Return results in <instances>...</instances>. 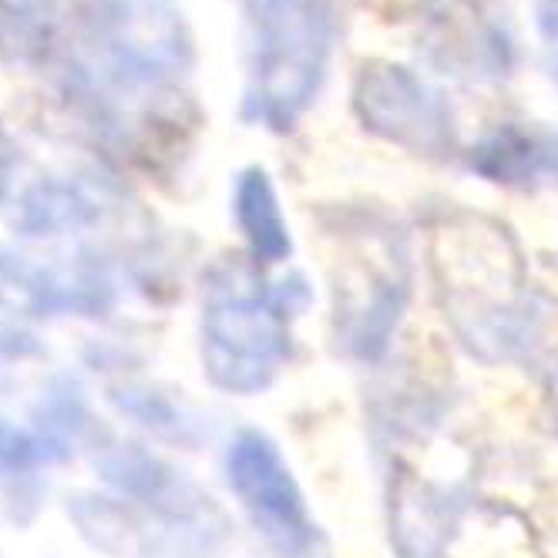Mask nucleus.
<instances>
[{
	"mask_svg": "<svg viewBox=\"0 0 558 558\" xmlns=\"http://www.w3.org/2000/svg\"><path fill=\"white\" fill-rule=\"evenodd\" d=\"M427 48L445 68L471 77H498L511 68V37L505 21L482 0H434L427 14Z\"/></svg>",
	"mask_w": 558,
	"mask_h": 558,
	"instance_id": "obj_5",
	"label": "nucleus"
},
{
	"mask_svg": "<svg viewBox=\"0 0 558 558\" xmlns=\"http://www.w3.org/2000/svg\"><path fill=\"white\" fill-rule=\"evenodd\" d=\"M337 45L333 0H250L253 122L290 132L320 95Z\"/></svg>",
	"mask_w": 558,
	"mask_h": 558,
	"instance_id": "obj_2",
	"label": "nucleus"
},
{
	"mask_svg": "<svg viewBox=\"0 0 558 558\" xmlns=\"http://www.w3.org/2000/svg\"><path fill=\"white\" fill-rule=\"evenodd\" d=\"M468 166L508 189L558 185V132L545 125H498L471 148Z\"/></svg>",
	"mask_w": 558,
	"mask_h": 558,
	"instance_id": "obj_6",
	"label": "nucleus"
},
{
	"mask_svg": "<svg viewBox=\"0 0 558 558\" xmlns=\"http://www.w3.org/2000/svg\"><path fill=\"white\" fill-rule=\"evenodd\" d=\"M535 27L545 54V68L558 85V0H535Z\"/></svg>",
	"mask_w": 558,
	"mask_h": 558,
	"instance_id": "obj_8",
	"label": "nucleus"
},
{
	"mask_svg": "<svg viewBox=\"0 0 558 558\" xmlns=\"http://www.w3.org/2000/svg\"><path fill=\"white\" fill-rule=\"evenodd\" d=\"M232 209H235V222L243 229L253 256L263 266H279L290 259V253H293L290 226H287L283 206H279L276 185L266 169L253 166L239 175Z\"/></svg>",
	"mask_w": 558,
	"mask_h": 558,
	"instance_id": "obj_7",
	"label": "nucleus"
},
{
	"mask_svg": "<svg viewBox=\"0 0 558 558\" xmlns=\"http://www.w3.org/2000/svg\"><path fill=\"white\" fill-rule=\"evenodd\" d=\"M310 303L300 276L263 283L243 263L213 272L203 306V361L216 387L229 393H259L290 356V320Z\"/></svg>",
	"mask_w": 558,
	"mask_h": 558,
	"instance_id": "obj_1",
	"label": "nucleus"
},
{
	"mask_svg": "<svg viewBox=\"0 0 558 558\" xmlns=\"http://www.w3.org/2000/svg\"><path fill=\"white\" fill-rule=\"evenodd\" d=\"M229 488L246 508L263 538L283 555H306L316 542V525L296 477L263 430L235 434L226 458Z\"/></svg>",
	"mask_w": 558,
	"mask_h": 558,
	"instance_id": "obj_4",
	"label": "nucleus"
},
{
	"mask_svg": "<svg viewBox=\"0 0 558 558\" xmlns=\"http://www.w3.org/2000/svg\"><path fill=\"white\" fill-rule=\"evenodd\" d=\"M353 111L377 138L424 158H445L458 145L454 114L441 92L393 61H371L353 82Z\"/></svg>",
	"mask_w": 558,
	"mask_h": 558,
	"instance_id": "obj_3",
	"label": "nucleus"
}]
</instances>
